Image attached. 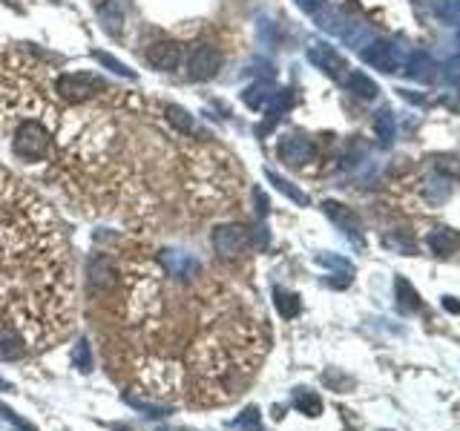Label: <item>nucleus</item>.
<instances>
[{"label":"nucleus","instance_id":"1","mask_svg":"<svg viewBox=\"0 0 460 431\" xmlns=\"http://www.w3.org/2000/svg\"><path fill=\"white\" fill-rule=\"evenodd\" d=\"M50 141H52V135L46 130V124L27 118V121H20V127L15 130L12 153L20 161H40L46 153H50Z\"/></svg>","mask_w":460,"mask_h":431},{"label":"nucleus","instance_id":"2","mask_svg":"<svg viewBox=\"0 0 460 431\" xmlns=\"http://www.w3.org/2000/svg\"><path fill=\"white\" fill-rule=\"evenodd\" d=\"M58 95L66 101H89L92 95H98L107 89V84L98 75H89V72H66L55 84Z\"/></svg>","mask_w":460,"mask_h":431},{"label":"nucleus","instance_id":"3","mask_svg":"<svg viewBox=\"0 0 460 431\" xmlns=\"http://www.w3.org/2000/svg\"><path fill=\"white\" fill-rule=\"evenodd\" d=\"M248 233L245 227H239V225H219L213 230V248L219 256L225 259H236L248 250Z\"/></svg>","mask_w":460,"mask_h":431},{"label":"nucleus","instance_id":"4","mask_svg":"<svg viewBox=\"0 0 460 431\" xmlns=\"http://www.w3.org/2000/svg\"><path fill=\"white\" fill-rule=\"evenodd\" d=\"M219 66H222L219 50H216V46H210V43H202V46H196V50H193V55H190V61H187V75H190L193 81H210L216 72H219Z\"/></svg>","mask_w":460,"mask_h":431},{"label":"nucleus","instance_id":"5","mask_svg":"<svg viewBox=\"0 0 460 431\" xmlns=\"http://www.w3.org/2000/svg\"><path fill=\"white\" fill-rule=\"evenodd\" d=\"M362 58L383 72H400L406 63V52L397 43H371L369 50H362Z\"/></svg>","mask_w":460,"mask_h":431},{"label":"nucleus","instance_id":"6","mask_svg":"<svg viewBox=\"0 0 460 431\" xmlns=\"http://www.w3.org/2000/svg\"><path fill=\"white\" fill-rule=\"evenodd\" d=\"M276 153H279V158H282L285 164H290V167H302V164L313 161V156H317L313 144H311L305 135H297V133H294V135H285V138L279 141Z\"/></svg>","mask_w":460,"mask_h":431},{"label":"nucleus","instance_id":"7","mask_svg":"<svg viewBox=\"0 0 460 431\" xmlns=\"http://www.w3.org/2000/svg\"><path fill=\"white\" fill-rule=\"evenodd\" d=\"M161 265L167 268V273L181 279V282L196 279L202 273V262L193 253H184V250H164L161 253Z\"/></svg>","mask_w":460,"mask_h":431},{"label":"nucleus","instance_id":"8","mask_svg":"<svg viewBox=\"0 0 460 431\" xmlns=\"http://www.w3.org/2000/svg\"><path fill=\"white\" fill-rule=\"evenodd\" d=\"M322 210L328 213V219L340 227L346 236H351L354 242H359L362 239V222L357 219V213L351 210V207H346V204H340V202H322Z\"/></svg>","mask_w":460,"mask_h":431},{"label":"nucleus","instance_id":"9","mask_svg":"<svg viewBox=\"0 0 460 431\" xmlns=\"http://www.w3.org/2000/svg\"><path fill=\"white\" fill-rule=\"evenodd\" d=\"M147 63L161 69V72H173L179 69L181 63V46L173 43V40H161V43H153L147 50Z\"/></svg>","mask_w":460,"mask_h":431},{"label":"nucleus","instance_id":"10","mask_svg":"<svg viewBox=\"0 0 460 431\" xmlns=\"http://www.w3.org/2000/svg\"><path fill=\"white\" fill-rule=\"evenodd\" d=\"M308 58L313 66H320L322 72H328V75H343V69H348L346 61L340 58V52L328 43H313L308 50Z\"/></svg>","mask_w":460,"mask_h":431},{"label":"nucleus","instance_id":"11","mask_svg":"<svg viewBox=\"0 0 460 431\" xmlns=\"http://www.w3.org/2000/svg\"><path fill=\"white\" fill-rule=\"evenodd\" d=\"M124 17H127V12H124V3H121V0H104V3L98 6V20L104 23V29L110 35H118L121 32V27H124Z\"/></svg>","mask_w":460,"mask_h":431},{"label":"nucleus","instance_id":"12","mask_svg":"<svg viewBox=\"0 0 460 431\" xmlns=\"http://www.w3.org/2000/svg\"><path fill=\"white\" fill-rule=\"evenodd\" d=\"M426 245L431 248V253H438V256H449V253H454V250H457V245H460V236H457L454 230H449V227H434V230L429 233V239H426Z\"/></svg>","mask_w":460,"mask_h":431},{"label":"nucleus","instance_id":"13","mask_svg":"<svg viewBox=\"0 0 460 431\" xmlns=\"http://www.w3.org/2000/svg\"><path fill=\"white\" fill-rule=\"evenodd\" d=\"M394 294H397V308L403 310V314H415V310H420L423 308V302H420V294L411 287V282L408 279H403V276H397L394 279Z\"/></svg>","mask_w":460,"mask_h":431},{"label":"nucleus","instance_id":"14","mask_svg":"<svg viewBox=\"0 0 460 431\" xmlns=\"http://www.w3.org/2000/svg\"><path fill=\"white\" fill-rule=\"evenodd\" d=\"M290 405L305 417H320L322 414V400L311 388H294V394H290Z\"/></svg>","mask_w":460,"mask_h":431},{"label":"nucleus","instance_id":"15","mask_svg":"<svg viewBox=\"0 0 460 431\" xmlns=\"http://www.w3.org/2000/svg\"><path fill=\"white\" fill-rule=\"evenodd\" d=\"M274 92H276V89H274L268 81H256V84H251L245 92H242V101H245L251 109H265Z\"/></svg>","mask_w":460,"mask_h":431},{"label":"nucleus","instance_id":"16","mask_svg":"<svg viewBox=\"0 0 460 431\" xmlns=\"http://www.w3.org/2000/svg\"><path fill=\"white\" fill-rule=\"evenodd\" d=\"M274 305H276V310H279L282 319H294L299 310H302L299 296L290 294V291H285V287H274Z\"/></svg>","mask_w":460,"mask_h":431},{"label":"nucleus","instance_id":"17","mask_svg":"<svg viewBox=\"0 0 460 431\" xmlns=\"http://www.w3.org/2000/svg\"><path fill=\"white\" fill-rule=\"evenodd\" d=\"M346 86L354 92V95H359V98H366V101H371L374 95H377V84L366 75V72H348L346 75Z\"/></svg>","mask_w":460,"mask_h":431},{"label":"nucleus","instance_id":"18","mask_svg":"<svg viewBox=\"0 0 460 431\" xmlns=\"http://www.w3.org/2000/svg\"><path fill=\"white\" fill-rule=\"evenodd\" d=\"M23 356V340L12 328H0V359H17Z\"/></svg>","mask_w":460,"mask_h":431},{"label":"nucleus","instance_id":"19","mask_svg":"<svg viewBox=\"0 0 460 431\" xmlns=\"http://www.w3.org/2000/svg\"><path fill=\"white\" fill-rule=\"evenodd\" d=\"M265 176H268V181H271V184L279 190L282 196H288L290 202H297V204H302V207L308 204V196L302 193V190H299V187H294V184H290L288 179H282L279 173H274V170H265Z\"/></svg>","mask_w":460,"mask_h":431},{"label":"nucleus","instance_id":"20","mask_svg":"<svg viewBox=\"0 0 460 431\" xmlns=\"http://www.w3.org/2000/svg\"><path fill=\"white\" fill-rule=\"evenodd\" d=\"M423 196H426L429 204H443L452 196V184L446 179H431V181L423 184Z\"/></svg>","mask_w":460,"mask_h":431},{"label":"nucleus","instance_id":"21","mask_svg":"<svg viewBox=\"0 0 460 431\" xmlns=\"http://www.w3.org/2000/svg\"><path fill=\"white\" fill-rule=\"evenodd\" d=\"M164 112H167V121H170L179 133H184V135L196 133V121H193V115H190L184 107H167Z\"/></svg>","mask_w":460,"mask_h":431},{"label":"nucleus","instance_id":"22","mask_svg":"<svg viewBox=\"0 0 460 431\" xmlns=\"http://www.w3.org/2000/svg\"><path fill=\"white\" fill-rule=\"evenodd\" d=\"M322 382L331 388V391H346V388H354V377L343 374V371H336V368H328L322 374Z\"/></svg>","mask_w":460,"mask_h":431},{"label":"nucleus","instance_id":"23","mask_svg":"<svg viewBox=\"0 0 460 431\" xmlns=\"http://www.w3.org/2000/svg\"><path fill=\"white\" fill-rule=\"evenodd\" d=\"M0 420H3L12 431H38L32 423H27V420H23V417H17L12 409H9V405L6 402H0Z\"/></svg>","mask_w":460,"mask_h":431},{"label":"nucleus","instance_id":"24","mask_svg":"<svg viewBox=\"0 0 460 431\" xmlns=\"http://www.w3.org/2000/svg\"><path fill=\"white\" fill-rule=\"evenodd\" d=\"M317 265L334 268V271H340V273H354V265H351V262L343 259V256H334V253H320V256H317Z\"/></svg>","mask_w":460,"mask_h":431},{"label":"nucleus","instance_id":"25","mask_svg":"<svg viewBox=\"0 0 460 431\" xmlns=\"http://www.w3.org/2000/svg\"><path fill=\"white\" fill-rule=\"evenodd\" d=\"M431 61H429V55H423V52H417L415 58H411V72L408 75L411 78H417V81H429L431 78Z\"/></svg>","mask_w":460,"mask_h":431},{"label":"nucleus","instance_id":"26","mask_svg":"<svg viewBox=\"0 0 460 431\" xmlns=\"http://www.w3.org/2000/svg\"><path fill=\"white\" fill-rule=\"evenodd\" d=\"M95 61H98L101 66H107L110 72H115V75H121V78H135L124 63H121L118 58H112V55H107V52H95Z\"/></svg>","mask_w":460,"mask_h":431},{"label":"nucleus","instance_id":"27","mask_svg":"<svg viewBox=\"0 0 460 431\" xmlns=\"http://www.w3.org/2000/svg\"><path fill=\"white\" fill-rule=\"evenodd\" d=\"M377 135H380L383 144L394 141V118H392V112H380V118H377Z\"/></svg>","mask_w":460,"mask_h":431},{"label":"nucleus","instance_id":"28","mask_svg":"<svg viewBox=\"0 0 460 431\" xmlns=\"http://www.w3.org/2000/svg\"><path fill=\"white\" fill-rule=\"evenodd\" d=\"M385 248H394V250H400V253H417V245L411 242V239H406V236H400V233H394V236H385Z\"/></svg>","mask_w":460,"mask_h":431},{"label":"nucleus","instance_id":"29","mask_svg":"<svg viewBox=\"0 0 460 431\" xmlns=\"http://www.w3.org/2000/svg\"><path fill=\"white\" fill-rule=\"evenodd\" d=\"M72 363H75V368H81V371H92V356H89V345L87 342L75 345V351H72Z\"/></svg>","mask_w":460,"mask_h":431},{"label":"nucleus","instance_id":"30","mask_svg":"<svg viewBox=\"0 0 460 431\" xmlns=\"http://www.w3.org/2000/svg\"><path fill=\"white\" fill-rule=\"evenodd\" d=\"M130 405H133V409H138L144 417H164L167 414V409H161V405H150V402H141V400H135V397H124Z\"/></svg>","mask_w":460,"mask_h":431},{"label":"nucleus","instance_id":"31","mask_svg":"<svg viewBox=\"0 0 460 431\" xmlns=\"http://www.w3.org/2000/svg\"><path fill=\"white\" fill-rule=\"evenodd\" d=\"M438 15L449 23H460V0H440Z\"/></svg>","mask_w":460,"mask_h":431},{"label":"nucleus","instance_id":"32","mask_svg":"<svg viewBox=\"0 0 460 431\" xmlns=\"http://www.w3.org/2000/svg\"><path fill=\"white\" fill-rule=\"evenodd\" d=\"M434 161H438V170L440 173L460 179V156H440V158H434Z\"/></svg>","mask_w":460,"mask_h":431},{"label":"nucleus","instance_id":"33","mask_svg":"<svg viewBox=\"0 0 460 431\" xmlns=\"http://www.w3.org/2000/svg\"><path fill=\"white\" fill-rule=\"evenodd\" d=\"M253 202H256V213H259V216H265V213L271 210V202H268V196H265L259 187H253Z\"/></svg>","mask_w":460,"mask_h":431},{"label":"nucleus","instance_id":"34","mask_svg":"<svg viewBox=\"0 0 460 431\" xmlns=\"http://www.w3.org/2000/svg\"><path fill=\"white\" fill-rule=\"evenodd\" d=\"M322 3H325V0H297V6L302 12H308V15H317L322 9Z\"/></svg>","mask_w":460,"mask_h":431},{"label":"nucleus","instance_id":"35","mask_svg":"<svg viewBox=\"0 0 460 431\" xmlns=\"http://www.w3.org/2000/svg\"><path fill=\"white\" fill-rule=\"evenodd\" d=\"M236 425H259V411L256 409H248V417L236 420Z\"/></svg>","mask_w":460,"mask_h":431},{"label":"nucleus","instance_id":"36","mask_svg":"<svg viewBox=\"0 0 460 431\" xmlns=\"http://www.w3.org/2000/svg\"><path fill=\"white\" fill-rule=\"evenodd\" d=\"M443 308L449 310V314H460V302L454 296H443Z\"/></svg>","mask_w":460,"mask_h":431},{"label":"nucleus","instance_id":"37","mask_svg":"<svg viewBox=\"0 0 460 431\" xmlns=\"http://www.w3.org/2000/svg\"><path fill=\"white\" fill-rule=\"evenodd\" d=\"M0 391H9V382H6L3 377H0Z\"/></svg>","mask_w":460,"mask_h":431}]
</instances>
